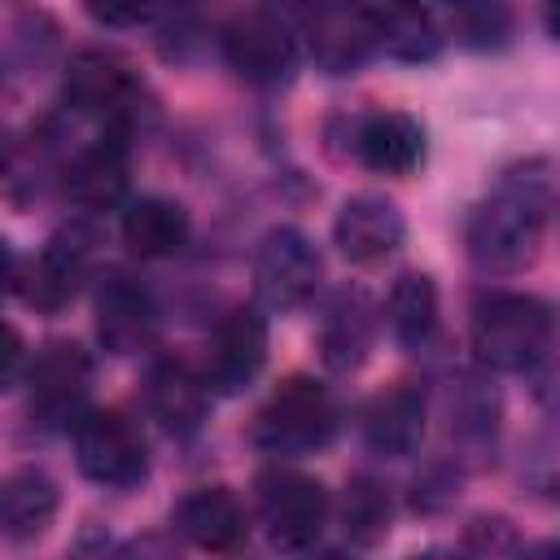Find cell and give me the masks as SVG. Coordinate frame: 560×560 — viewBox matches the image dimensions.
Returning <instances> with one entry per match:
<instances>
[{
  "label": "cell",
  "instance_id": "1",
  "mask_svg": "<svg viewBox=\"0 0 560 560\" xmlns=\"http://www.w3.org/2000/svg\"><path fill=\"white\" fill-rule=\"evenodd\" d=\"M551 192H556V166L547 158L508 166L464 223L468 258L481 271H499V276L534 262L551 214Z\"/></svg>",
  "mask_w": 560,
  "mask_h": 560
},
{
  "label": "cell",
  "instance_id": "2",
  "mask_svg": "<svg viewBox=\"0 0 560 560\" xmlns=\"http://www.w3.org/2000/svg\"><path fill=\"white\" fill-rule=\"evenodd\" d=\"M556 341V311L534 293H490L472 311V354L490 372H529Z\"/></svg>",
  "mask_w": 560,
  "mask_h": 560
},
{
  "label": "cell",
  "instance_id": "3",
  "mask_svg": "<svg viewBox=\"0 0 560 560\" xmlns=\"http://www.w3.org/2000/svg\"><path fill=\"white\" fill-rule=\"evenodd\" d=\"M332 429H337V411H332L328 389L311 376H289L258 407L249 424V442L267 455H306L324 446Z\"/></svg>",
  "mask_w": 560,
  "mask_h": 560
},
{
  "label": "cell",
  "instance_id": "4",
  "mask_svg": "<svg viewBox=\"0 0 560 560\" xmlns=\"http://www.w3.org/2000/svg\"><path fill=\"white\" fill-rule=\"evenodd\" d=\"M66 101L79 114H92L105 122V131H122L131 127V118L140 114L144 88L136 79V70L105 48H83L70 57L66 66Z\"/></svg>",
  "mask_w": 560,
  "mask_h": 560
},
{
  "label": "cell",
  "instance_id": "5",
  "mask_svg": "<svg viewBox=\"0 0 560 560\" xmlns=\"http://www.w3.org/2000/svg\"><path fill=\"white\" fill-rule=\"evenodd\" d=\"M258 516L267 525V538L280 551H302L319 538L324 521H328V490L298 472V468H262L258 481Z\"/></svg>",
  "mask_w": 560,
  "mask_h": 560
},
{
  "label": "cell",
  "instance_id": "6",
  "mask_svg": "<svg viewBox=\"0 0 560 560\" xmlns=\"http://www.w3.org/2000/svg\"><path fill=\"white\" fill-rule=\"evenodd\" d=\"M324 276L319 249L298 228H271L254 254V289L267 311H298L315 298Z\"/></svg>",
  "mask_w": 560,
  "mask_h": 560
},
{
  "label": "cell",
  "instance_id": "7",
  "mask_svg": "<svg viewBox=\"0 0 560 560\" xmlns=\"http://www.w3.org/2000/svg\"><path fill=\"white\" fill-rule=\"evenodd\" d=\"M74 459L79 472L96 486H136L149 472L144 438L122 411H83L74 424Z\"/></svg>",
  "mask_w": 560,
  "mask_h": 560
},
{
  "label": "cell",
  "instance_id": "8",
  "mask_svg": "<svg viewBox=\"0 0 560 560\" xmlns=\"http://www.w3.org/2000/svg\"><path fill=\"white\" fill-rule=\"evenodd\" d=\"M219 44H223L228 66L245 83H280V79H289L293 61H298V35L289 31V22L276 9L236 13L223 26Z\"/></svg>",
  "mask_w": 560,
  "mask_h": 560
},
{
  "label": "cell",
  "instance_id": "9",
  "mask_svg": "<svg viewBox=\"0 0 560 560\" xmlns=\"http://www.w3.org/2000/svg\"><path fill=\"white\" fill-rule=\"evenodd\" d=\"M26 385H31V416L39 424H79L83 398L92 389V359L79 341H48L31 359Z\"/></svg>",
  "mask_w": 560,
  "mask_h": 560
},
{
  "label": "cell",
  "instance_id": "10",
  "mask_svg": "<svg viewBox=\"0 0 560 560\" xmlns=\"http://www.w3.org/2000/svg\"><path fill=\"white\" fill-rule=\"evenodd\" d=\"M267 363V319L254 306H232L206 346V385L219 394H241Z\"/></svg>",
  "mask_w": 560,
  "mask_h": 560
},
{
  "label": "cell",
  "instance_id": "11",
  "mask_svg": "<svg viewBox=\"0 0 560 560\" xmlns=\"http://www.w3.org/2000/svg\"><path fill=\"white\" fill-rule=\"evenodd\" d=\"M158 328V306L149 298V289L127 276V271H109L96 284V337L109 354H136L153 341Z\"/></svg>",
  "mask_w": 560,
  "mask_h": 560
},
{
  "label": "cell",
  "instance_id": "12",
  "mask_svg": "<svg viewBox=\"0 0 560 560\" xmlns=\"http://www.w3.org/2000/svg\"><path fill=\"white\" fill-rule=\"evenodd\" d=\"M88 262H92V232L79 223L57 228L48 245L39 249V258H31V276L18 293L39 311H61L79 293Z\"/></svg>",
  "mask_w": 560,
  "mask_h": 560
},
{
  "label": "cell",
  "instance_id": "13",
  "mask_svg": "<svg viewBox=\"0 0 560 560\" xmlns=\"http://www.w3.org/2000/svg\"><path fill=\"white\" fill-rule=\"evenodd\" d=\"M402 236H407L402 210H398L389 197H381V192H359V197H350V201L337 210V219H332V241H337V249H341L350 262H359V267L389 258V254L402 245Z\"/></svg>",
  "mask_w": 560,
  "mask_h": 560
},
{
  "label": "cell",
  "instance_id": "14",
  "mask_svg": "<svg viewBox=\"0 0 560 560\" xmlns=\"http://www.w3.org/2000/svg\"><path fill=\"white\" fill-rule=\"evenodd\" d=\"M171 525L192 547L219 551V556H228V551H236L245 542V508H241V499L228 486H197V490H188L175 503Z\"/></svg>",
  "mask_w": 560,
  "mask_h": 560
},
{
  "label": "cell",
  "instance_id": "15",
  "mask_svg": "<svg viewBox=\"0 0 560 560\" xmlns=\"http://www.w3.org/2000/svg\"><path fill=\"white\" fill-rule=\"evenodd\" d=\"M376 341V306L363 289H337L319 315V332H315V346H319V359L332 368V372H350L368 359Z\"/></svg>",
  "mask_w": 560,
  "mask_h": 560
},
{
  "label": "cell",
  "instance_id": "16",
  "mask_svg": "<svg viewBox=\"0 0 560 560\" xmlns=\"http://www.w3.org/2000/svg\"><path fill=\"white\" fill-rule=\"evenodd\" d=\"M420 438H424V389L416 381H394L363 407V442L376 455L385 459L416 455Z\"/></svg>",
  "mask_w": 560,
  "mask_h": 560
},
{
  "label": "cell",
  "instance_id": "17",
  "mask_svg": "<svg viewBox=\"0 0 560 560\" xmlns=\"http://www.w3.org/2000/svg\"><path fill=\"white\" fill-rule=\"evenodd\" d=\"M354 158L376 175H411L424 162V127L402 109H376L354 127Z\"/></svg>",
  "mask_w": 560,
  "mask_h": 560
},
{
  "label": "cell",
  "instance_id": "18",
  "mask_svg": "<svg viewBox=\"0 0 560 560\" xmlns=\"http://www.w3.org/2000/svg\"><path fill=\"white\" fill-rule=\"evenodd\" d=\"M127 192V140L122 131H101L66 166V197L83 210H109Z\"/></svg>",
  "mask_w": 560,
  "mask_h": 560
},
{
  "label": "cell",
  "instance_id": "19",
  "mask_svg": "<svg viewBox=\"0 0 560 560\" xmlns=\"http://www.w3.org/2000/svg\"><path fill=\"white\" fill-rule=\"evenodd\" d=\"M206 389H210L206 376H197L179 359H162L144 376V402L166 433H192L206 420V402H210Z\"/></svg>",
  "mask_w": 560,
  "mask_h": 560
},
{
  "label": "cell",
  "instance_id": "20",
  "mask_svg": "<svg viewBox=\"0 0 560 560\" xmlns=\"http://www.w3.org/2000/svg\"><path fill=\"white\" fill-rule=\"evenodd\" d=\"M311 26V57L328 70V74H346L354 70L368 52H376V35H372V22L359 9H337V4H324L306 18Z\"/></svg>",
  "mask_w": 560,
  "mask_h": 560
},
{
  "label": "cell",
  "instance_id": "21",
  "mask_svg": "<svg viewBox=\"0 0 560 560\" xmlns=\"http://www.w3.org/2000/svg\"><path fill=\"white\" fill-rule=\"evenodd\" d=\"M57 481L44 468H18L0 486V529L9 542H31L39 538L52 516H57Z\"/></svg>",
  "mask_w": 560,
  "mask_h": 560
},
{
  "label": "cell",
  "instance_id": "22",
  "mask_svg": "<svg viewBox=\"0 0 560 560\" xmlns=\"http://www.w3.org/2000/svg\"><path fill=\"white\" fill-rule=\"evenodd\" d=\"M188 210L171 197H140L122 210V245L140 258H171L188 241Z\"/></svg>",
  "mask_w": 560,
  "mask_h": 560
},
{
  "label": "cell",
  "instance_id": "23",
  "mask_svg": "<svg viewBox=\"0 0 560 560\" xmlns=\"http://www.w3.org/2000/svg\"><path fill=\"white\" fill-rule=\"evenodd\" d=\"M376 48H385L398 61H429L442 48V31L429 9L416 4H363Z\"/></svg>",
  "mask_w": 560,
  "mask_h": 560
},
{
  "label": "cell",
  "instance_id": "24",
  "mask_svg": "<svg viewBox=\"0 0 560 560\" xmlns=\"http://www.w3.org/2000/svg\"><path fill=\"white\" fill-rule=\"evenodd\" d=\"M385 319H389V332L398 337V346H407V350L424 346L438 328V284H433V276L402 271L389 289Z\"/></svg>",
  "mask_w": 560,
  "mask_h": 560
},
{
  "label": "cell",
  "instance_id": "25",
  "mask_svg": "<svg viewBox=\"0 0 560 560\" xmlns=\"http://www.w3.org/2000/svg\"><path fill=\"white\" fill-rule=\"evenodd\" d=\"M389 516H394V503H389V490L376 481V477H350L346 486V499H341V525L354 542L372 547L389 534Z\"/></svg>",
  "mask_w": 560,
  "mask_h": 560
},
{
  "label": "cell",
  "instance_id": "26",
  "mask_svg": "<svg viewBox=\"0 0 560 560\" xmlns=\"http://www.w3.org/2000/svg\"><path fill=\"white\" fill-rule=\"evenodd\" d=\"M451 26L472 48H499L508 39V31H512V18L499 4H459L451 13Z\"/></svg>",
  "mask_w": 560,
  "mask_h": 560
},
{
  "label": "cell",
  "instance_id": "27",
  "mask_svg": "<svg viewBox=\"0 0 560 560\" xmlns=\"http://www.w3.org/2000/svg\"><path fill=\"white\" fill-rule=\"evenodd\" d=\"M118 560H184V551L166 534H140L118 551Z\"/></svg>",
  "mask_w": 560,
  "mask_h": 560
},
{
  "label": "cell",
  "instance_id": "28",
  "mask_svg": "<svg viewBox=\"0 0 560 560\" xmlns=\"http://www.w3.org/2000/svg\"><path fill=\"white\" fill-rule=\"evenodd\" d=\"M88 13L105 26H140V22L158 18V9H149V4H92Z\"/></svg>",
  "mask_w": 560,
  "mask_h": 560
},
{
  "label": "cell",
  "instance_id": "29",
  "mask_svg": "<svg viewBox=\"0 0 560 560\" xmlns=\"http://www.w3.org/2000/svg\"><path fill=\"white\" fill-rule=\"evenodd\" d=\"M18 368H22V337H18V328H9L4 332V385L9 389L18 385Z\"/></svg>",
  "mask_w": 560,
  "mask_h": 560
},
{
  "label": "cell",
  "instance_id": "30",
  "mask_svg": "<svg viewBox=\"0 0 560 560\" xmlns=\"http://www.w3.org/2000/svg\"><path fill=\"white\" fill-rule=\"evenodd\" d=\"M521 560H560V547H556V542H538V547H529Z\"/></svg>",
  "mask_w": 560,
  "mask_h": 560
},
{
  "label": "cell",
  "instance_id": "31",
  "mask_svg": "<svg viewBox=\"0 0 560 560\" xmlns=\"http://www.w3.org/2000/svg\"><path fill=\"white\" fill-rule=\"evenodd\" d=\"M411 560H464V556H455V551H424V556H411Z\"/></svg>",
  "mask_w": 560,
  "mask_h": 560
},
{
  "label": "cell",
  "instance_id": "32",
  "mask_svg": "<svg viewBox=\"0 0 560 560\" xmlns=\"http://www.w3.org/2000/svg\"><path fill=\"white\" fill-rule=\"evenodd\" d=\"M547 31L560 39V9H547Z\"/></svg>",
  "mask_w": 560,
  "mask_h": 560
}]
</instances>
